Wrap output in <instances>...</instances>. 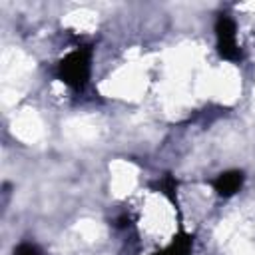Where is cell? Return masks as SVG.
<instances>
[{
    "mask_svg": "<svg viewBox=\"0 0 255 255\" xmlns=\"http://www.w3.org/2000/svg\"><path fill=\"white\" fill-rule=\"evenodd\" d=\"M241 173H237V171H233V173H225V175H221L219 179H217V191L221 193V195H231V193H235L237 189H239V185H241Z\"/></svg>",
    "mask_w": 255,
    "mask_h": 255,
    "instance_id": "6da1fadb",
    "label": "cell"
},
{
    "mask_svg": "<svg viewBox=\"0 0 255 255\" xmlns=\"http://www.w3.org/2000/svg\"><path fill=\"white\" fill-rule=\"evenodd\" d=\"M18 255H40V253H38L36 247H32V245H24V247H20Z\"/></svg>",
    "mask_w": 255,
    "mask_h": 255,
    "instance_id": "7a4b0ae2",
    "label": "cell"
}]
</instances>
